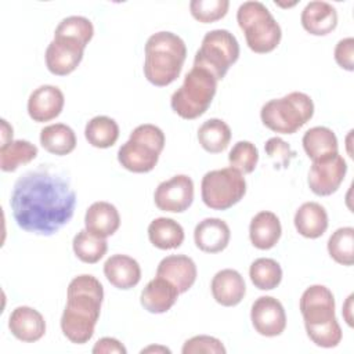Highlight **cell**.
I'll return each mask as SVG.
<instances>
[{"label":"cell","mask_w":354,"mask_h":354,"mask_svg":"<svg viewBox=\"0 0 354 354\" xmlns=\"http://www.w3.org/2000/svg\"><path fill=\"white\" fill-rule=\"evenodd\" d=\"M10 206L14 220L22 230L53 235L72 218L76 192L62 176L37 169L15 181Z\"/></svg>","instance_id":"6da1fadb"},{"label":"cell","mask_w":354,"mask_h":354,"mask_svg":"<svg viewBox=\"0 0 354 354\" xmlns=\"http://www.w3.org/2000/svg\"><path fill=\"white\" fill-rule=\"evenodd\" d=\"M102 299L104 288L93 275H77L69 282L68 300L61 317V329L68 340L83 344L93 337Z\"/></svg>","instance_id":"7a4b0ae2"},{"label":"cell","mask_w":354,"mask_h":354,"mask_svg":"<svg viewBox=\"0 0 354 354\" xmlns=\"http://www.w3.org/2000/svg\"><path fill=\"white\" fill-rule=\"evenodd\" d=\"M300 313L310 340L325 348L336 347L342 329L335 317V297L324 285H311L300 297Z\"/></svg>","instance_id":"3957f363"},{"label":"cell","mask_w":354,"mask_h":354,"mask_svg":"<svg viewBox=\"0 0 354 354\" xmlns=\"http://www.w3.org/2000/svg\"><path fill=\"white\" fill-rule=\"evenodd\" d=\"M187 57L184 40L173 32L151 35L145 43L144 75L149 83L165 87L173 83L183 69Z\"/></svg>","instance_id":"277c9868"},{"label":"cell","mask_w":354,"mask_h":354,"mask_svg":"<svg viewBox=\"0 0 354 354\" xmlns=\"http://www.w3.org/2000/svg\"><path fill=\"white\" fill-rule=\"evenodd\" d=\"M314 115V104L310 95L292 91L282 98H274L261 106L260 118L264 126L275 133L293 134Z\"/></svg>","instance_id":"5b68a950"},{"label":"cell","mask_w":354,"mask_h":354,"mask_svg":"<svg viewBox=\"0 0 354 354\" xmlns=\"http://www.w3.org/2000/svg\"><path fill=\"white\" fill-rule=\"evenodd\" d=\"M236 21L252 51L266 54L279 44L282 37L281 26L263 3H242L236 11Z\"/></svg>","instance_id":"8992f818"},{"label":"cell","mask_w":354,"mask_h":354,"mask_svg":"<svg viewBox=\"0 0 354 354\" xmlns=\"http://www.w3.org/2000/svg\"><path fill=\"white\" fill-rule=\"evenodd\" d=\"M163 147L165 134L158 126L140 124L119 148L118 160L129 171L148 173L156 166Z\"/></svg>","instance_id":"52a82bcc"},{"label":"cell","mask_w":354,"mask_h":354,"mask_svg":"<svg viewBox=\"0 0 354 354\" xmlns=\"http://www.w3.org/2000/svg\"><path fill=\"white\" fill-rule=\"evenodd\" d=\"M216 90V77L202 68L192 66L170 98L171 109L183 119H196L207 111Z\"/></svg>","instance_id":"ba28073f"},{"label":"cell","mask_w":354,"mask_h":354,"mask_svg":"<svg viewBox=\"0 0 354 354\" xmlns=\"http://www.w3.org/2000/svg\"><path fill=\"white\" fill-rule=\"evenodd\" d=\"M238 57L239 44L236 37L227 29H214L203 36L194 58V66L207 71L218 82L227 75Z\"/></svg>","instance_id":"9c48e42d"},{"label":"cell","mask_w":354,"mask_h":354,"mask_svg":"<svg viewBox=\"0 0 354 354\" xmlns=\"http://www.w3.org/2000/svg\"><path fill=\"white\" fill-rule=\"evenodd\" d=\"M245 192V177L234 167L210 170L201 183L202 201L213 210L230 209L243 198Z\"/></svg>","instance_id":"30bf717a"},{"label":"cell","mask_w":354,"mask_h":354,"mask_svg":"<svg viewBox=\"0 0 354 354\" xmlns=\"http://www.w3.org/2000/svg\"><path fill=\"white\" fill-rule=\"evenodd\" d=\"M346 171L347 163L339 153L314 160L307 177L308 187L318 196L332 195L343 183Z\"/></svg>","instance_id":"8fae6325"},{"label":"cell","mask_w":354,"mask_h":354,"mask_svg":"<svg viewBox=\"0 0 354 354\" xmlns=\"http://www.w3.org/2000/svg\"><path fill=\"white\" fill-rule=\"evenodd\" d=\"M86 46L76 39L54 36L46 50L47 69L57 76L72 73L83 59Z\"/></svg>","instance_id":"7c38bea8"},{"label":"cell","mask_w":354,"mask_h":354,"mask_svg":"<svg viewBox=\"0 0 354 354\" xmlns=\"http://www.w3.org/2000/svg\"><path fill=\"white\" fill-rule=\"evenodd\" d=\"M153 201L156 207L163 212H185L194 201V181L185 174L162 181L155 189Z\"/></svg>","instance_id":"4fadbf2b"},{"label":"cell","mask_w":354,"mask_h":354,"mask_svg":"<svg viewBox=\"0 0 354 354\" xmlns=\"http://www.w3.org/2000/svg\"><path fill=\"white\" fill-rule=\"evenodd\" d=\"M250 319L254 330L261 336L274 337L286 328V314L279 300L272 296H260L250 310Z\"/></svg>","instance_id":"5bb4252c"},{"label":"cell","mask_w":354,"mask_h":354,"mask_svg":"<svg viewBox=\"0 0 354 354\" xmlns=\"http://www.w3.org/2000/svg\"><path fill=\"white\" fill-rule=\"evenodd\" d=\"M64 102V94L57 86L43 84L30 93L28 113L35 122H48L61 113Z\"/></svg>","instance_id":"9a60e30c"},{"label":"cell","mask_w":354,"mask_h":354,"mask_svg":"<svg viewBox=\"0 0 354 354\" xmlns=\"http://www.w3.org/2000/svg\"><path fill=\"white\" fill-rule=\"evenodd\" d=\"M196 266L194 260L185 254H171L160 260L156 268V277L170 281L178 290L185 293L196 279Z\"/></svg>","instance_id":"2e32d148"},{"label":"cell","mask_w":354,"mask_h":354,"mask_svg":"<svg viewBox=\"0 0 354 354\" xmlns=\"http://www.w3.org/2000/svg\"><path fill=\"white\" fill-rule=\"evenodd\" d=\"M8 328L18 340L33 343L44 336L46 321L37 310L29 306H19L10 314Z\"/></svg>","instance_id":"e0dca14e"},{"label":"cell","mask_w":354,"mask_h":354,"mask_svg":"<svg viewBox=\"0 0 354 354\" xmlns=\"http://www.w3.org/2000/svg\"><path fill=\"white\" fill-rule=\"evenodd\" d=\"M231 231L228 224L217 217L199 221L194 230V241L198 249L206 253H218L228 246Z\"/></svg>","instance_id":"ac0fdd59"},{"label":"cell","mask_w":354,"mask_h":354,"mask_svg":"<svg viewBox=\"0 0 354 354\" xmlns=\"http://www.w3.org/2000/svg\"><path fill=\"white\" fill-rule=\"evenodd\" d=\"M210 289L213 299L224 307L239 304L246 293V285L242 275L232 268H224L216 272Z\"/></svg>","instance_id":"d6986e66"},{"label":"cell","mask_w":354,"mask_h":354,"mask_svg":"<svg viewBox=\"0 0 354 354\" xmlns=\"http://www.w3.org/2000/svg\"><path fill=\"white\" fill-rule=\"evenodd\" d=\"M177 288L162 277L151 279L141 292V306L152 314H162L169 311L178 297Z\"/></svg>","instance_id":"ffe728a7"},{"label":"cell","mask_w":354,"mask_h":354,"mask_svg":"<svg viewBox=\"0 0 354 354\" xmlns=\"http://www.w3.org/2000/svg\"><path fill=\"white\" fill-rule=\"evenodd\" d=\"M300 21L303 28L314 36H325L337 25L336 8L326 1H310L301 11Z\"/></svg>","instance_id":"44dd1931"},{"label":"cell","mask_w":354,"mask_h":354,"mask_svg":"<svg viewBox=\"0 0 354 354\" xmlns=\"http://www.w3.org/2000/svg\"><path fill=\"white\" fill-rule=\"evenodd\" d=\"M106 279L118 289H130L141 279V268L137 260L127 254H113L104 264Z\"/></svg>","instance_id":"7402d4cb"},{"label":"cell","mask_w":354,"mask_h":354,"mask_svg":"<svg viewBox=\"0 0 354 354\" xmlns=\"http://www.w3.org/2000/svg\"><path fill=\"white\" fill-rule=\"evenodd\" d=\"M86 230L91 234L106 238L113 235L120 225V216L118 209L105 201L94 202L84 216Z\"/></svg>","instance_id":"603a6c76"},{"label":"cell","mask_w":354,"mask_h":354,"mask_svg":"<svg viewBox=\"0 0 354 354\" xmlns=\"http://www.w3.org/2000/svg\"><path fill=\"white\" fill-rule=\"evenodd\" d=\"M281 234V221L272 212H259L250 221L249 238L253 246L257 249L267 250L274 248L278 243Z\"/></svg>","instance_id":"cb8c5ba5"},{"label":"cell","mask_w":354,"mask_h":354,"mask_svg":"<svg viewBox=\"0 0 354 354\" xmlns=\"http://www.w3.org/2000/svg\"><path fill=\"white\" fill-rule=\"evenodd\" d=\"M293 223L300 235L315 239L324 235L328 228V213L322 205L306 202L296 210Z\"/></svg>","instance_id":"d4e9b609"},{"label":"cell","mask_w":354,"mask_h":354,"mask_svg":"<svg viewBox=\"0 0 354 354\" xmlns=\"http://www.w3.org/2000/svg\"><path fill=\"white\" fill-rule=\"evenodd\" d=\"M301 142L307 156L313 162L337 153V138L330 129L324 126L308 129L304 133Z\"/></svg>","instance_id":"484cf974"},{"label":"cell","mask_w":354,"mask_h":354,"mask_svg":"<svg viewBox=\"0 0 354 354\" xmlns=\"http://www.w3.org/2000/svg\"><path fill=\"white\" fill-rule=\"evenodd\" d=\"M148 238L158 249H176L184 241V230L173 218L158 217L148 225Z\"/></svg>","instance_id":"4316f807"},{"label":"cell","mask_w":354,"mask_h":354,"mask_svg":"<svg viewBox=\"0 0 354 354\" xmlns=\"http://www.w3.org/2000/svg\"><path fill=\"white\" fill-rule=\"evenodd\" d=\"M40 144L47 152L64 156L75 149L76 136L69 126L64 123H54L41 129Z\"/></svg>","instance_id":"83f0119b"},{"label":"cell","mask_w":354,"mask_h":354,"mask_svg":"<svg viewBox=\"0 0 354 354\" xmlns=\"http://www.w3.org/2000/svg\"><path fill=\"white\" fill-rule=\"evenodd\" d=\"M198 141L201 147L210 153L223 152L231 141V129L221 119H209L199 127Z\"/></svg>","instance_id":"f1b7e54d"},{"label":"cell","mask_w":354,"mask_h":354,"mask_svg":"<svg viewBox=\"0 0 354 354\" xmlns=\"http://www.w3.org/2000/svg\"><path fill=\"white\" fill-rule=\"evenodd\" d=\"M84 137L95 148H109L119 138V126L112 118L94 116L84 127Z\"/></svg>","instance_id":"f546056e"},{"label":"cell","mask_w":354,"mask_h":354,"mask_svg":"<svg viewBox=\"0 0 354 354\" xmlns=\"http://www.w3.org/2000/svg\"><path fill=\"white\" fill-rule=\"evenodd\" d=\"M37 156V147L26 140L10 141L0 148V169L14 171L21 165L32 162Z\"/></svg>","instance_id":"4dcf8cb0"},{"label":"cell","mask_w":354,"mask_h":354,"mask_svg":"<svg viewBox=\"0 0 354 354\" xmlns=\"http://www.w3.org/2000/svg\"><path fill=\"white\" fill-rule=\"evenodd\" d=\"M72 246L76 257L88 264L100 261L108 250L105 238L97 236L87 230H82L75 235Z\"/></svg>","instance_id":"1f68e13d"},{"label":"cell","mask_w":354,"mask_h":354,"mask_svg":"<svg viewBox=\"0 0 354 354\" xmlns=\"http://www.w3.org/2000/svg\"><path fill=\"white\" fill-rule=\"evenodd\" d=\"M252 283L260 290H271L281 283L282 268L274 259H256L249 268Z\"/></svg>","instance_id":"d6a6232c"},{"label":"cell","mask_w":354,"mask_h":354,"mask_svg":"<svg viewBox=\"0 0 354 354\" xmlns=\"http://www.w3.org/2000/svg\"><path fill=\"white\" fill-rule=\"evenodd\" d=\"M328 252L336 263L351 266L354 261V228H337L328 239Z\"/></svg>","instance_id":"836d02e7"},{"label":"cell","mask_w":354,"mask_h":354,"mask_svg":"<svg viewBox=\"0 0 354 354\" xmlns=\"http://www.w3.org/2000/svg\"><path fill=\"white\" fill-rule=\"evenodd\" d=\"M94 35V26L86 17L71 15L64 18L55 28L54 36H66L79 40L84 46L88 44Z\"/></svg>","instance_id":"e575fe53"},{"label":"cell","mask_w":354,"mask_h":354,"mask_svg":"<svg viewBox=\"0 0 354 354\" xmlns=\"http://www.w3.org/2000/svg\"><path fill=\"white\" fill-rule=\"evenodd\" d=\"M259 160V151L250 141H238L228 153L231 167L242 174H249L256 169Z\"/></svg>","instance_id":"d590c367"},{"label":"cell","mask_w":354,"mask_h":354,"mask_svg":"<svg viewBox=\"0 0 354 354\" xmlns=\"http://www.w3.org/2000/svg\"><path fill=\"white\" fill-rule=\"evenodd\" d=\"M228 7V0H192L189 3L192 17L202 24H210L221 19L225 17Z\"/></svg>","instance_id":"8d00e7d4"},{"label":"cell","mask_w":354,"mask_h":354,"mask_svg":"<svg viewBox=\"0 0 354 354\" xmlns=\"http://www.w3.org/2000/svg\"><path fill=\"white\" fill-rule=\"evenodd\" d=\"M183 354H198V353H212V354H224L225 347L223 343L207 335H199L188 339L183 346Z\"/></svg>","instance_id":"74e56055"},{"label":"cell","mask_w":354,"mask_h":354,"mask_svg":"<svg viewBox=\"0 0 354 354\" xmlns=\"http://www.w3.org/2000/svg\"><path fill=\"white\" fill-rule=\"evenodd\" d=\"M264 149H266V153L274 160L275 167L286 169L290 165V160L296 155V152L290 149L289 144L279 137H271L270 140H267Z\"/></svg>","instance_id":"f35d334b"},{"label":"cell","mask_w":354,"mask_h":354,"mask_svg":"<svg viewBox=\"0 0 354 354\" xmlns=\"http://www.w3.org/2000/svg\"><path fill=\"white\" fill-rule=\"evenodd\" d=\"M335 61L346 71L354 69V39L346 37L337 41L335 47Z\"/></svg>","instance_id":"ab89813d"},{"label":"cell","mask_w":354,"mask_h":354,"mask_svg":"<svg viewBox=\"0 0 354 354\" xmlns=\"http://www.w3.org/2000/svg\"><path fill=\"white\" fill-rule=\"evenodd\" d=\"M126 347L113 337H102L97 340V343L93 347L94 354H111V353H118V354H126Z\"/></svg>","instance_id":"60d3db41"},{"label":"cell","mask_w":354,"mask_h":354,"mask_svg":"<svg viewBox=\"0 0 354 354\" xmlns=\"http://www.w3.org/2000/svg\"><path fill=\"white\" fill-rule=\"evenodd\" d=\"M12 141V127L7 123L6 119H1V145Z\"/></svg>","instance_id":"b9f144b4"},{"label":"cell","mask_w":354,"mask_h":354,"mask_svg":"<svg viewBox=\"0 0 354 354\" xmlns=\"http://www.w3.org/2000/svg\"><path fill=\"white\" fill-rule=\"evenodd\" d=\"M351 303H353V295H350L348 297H347V301H346V304H344V310H343V315H344V318H346V321H347V324L351 326L353 325V319H351Z\"/></svg>","instance_id":"7bdbcfd3"},{"label":"cell","mask_w":354,"mask_h":354,"mask_svg":"<svg viewBox=\"0 0 354 354\" xmlns=\"http://www.w3.org/2000/svg\"><path fill=\"white\" fill-rule=\"evenodd\" d=\"M151 351H159V353H170V350L167 347H162V346H149L147 348H142L141 353H151Z\"/></svg>","instance_id":"ee69618b"}]
</instances>
